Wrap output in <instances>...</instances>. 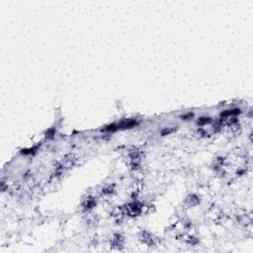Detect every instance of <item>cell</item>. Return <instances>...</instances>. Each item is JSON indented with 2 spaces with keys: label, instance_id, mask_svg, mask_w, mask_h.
Segmentation results:
<instances>
[{
  "label": "cell",
  "instance_id": "6da1fadb",
  "mask_svg": "<svg viewBox=\"0 0 253 253\" xmlns=\"http://www.w3.org/2000/svg\"><path fill=\"white\" fill-rule=\"evenodd\" d=\"M241 111L240 109H232V110H228L224 111V113L221 114V117L224 118V119H228L229 117H232V116H236L238 114H240Z\"/></svg>",
  "mask_w": 253,
  "mask_h": 253
},
{
  "label": "cell",
  "instance_id": "7a4b0ae2",
  "mask_svg": "<svg viewBox=\"0 0 253 253\" xmlns=\"http://www.w3.org/2000/svg\"><path fill=\"white\" fill-rule=\"evenodd\" d=\"M95 205H96V202H95V201H94V199H92V198H87L86 201H85L84 204H83V207H84L86 210H90V209H92V208H93Z\"/></svg>",
  "mask_w": 253,
  "mask_h": 253
},
{
  "label": "cell",
  "instance_id": "3957f363",
  "mask_svg": "<svg viewBox=\"0 0 253 253\" xmlns=\"http://www.w3.org/2000/svg\"><path fill=\"white\" fill-rule=\"evenodd\" d=\"M199 203V199L196 197L195 195H191L187 198V204L190 205V206H195Z\"/></svg>",
  "mask_w": 253,
  "mask_h": 253
},
{
  "label": "cell",
  "instance_id": "277c9868",
  "mask_svg": "<svg viewBox=\"0 0 253 253\" xmlns=\"http://www.w3.org/2000/svg\"><path fill=\"white\" fill-rule=\"evenodd\" d=\"M212 119L211 118H208V117H203V118H200L199 121H198V124L200 125V126H205V125L207 124H210V123H212Z\"/></svg>",
  "mask_w": 253,
  "mask_h": 253
}]
</instances>
